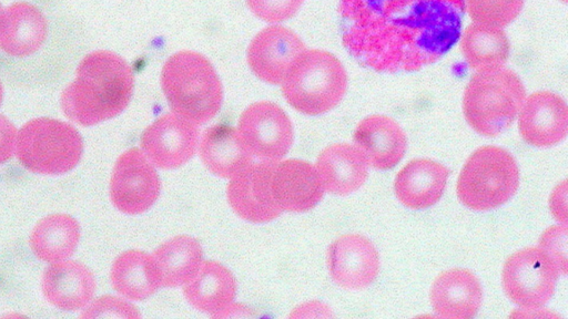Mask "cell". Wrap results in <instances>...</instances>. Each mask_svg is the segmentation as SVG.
<instances>
[{
	"label": "cell",
	"mask_w": 568,
	"mask_h": 319,
	"mask_svg": "<svg viewBox=\"0 0 568 319\" xmlns=\"http://www.w3.org/2000/svg\"><path fill=\"white\" fill-rule=\"evenodd\" d=\"M526 90L517 73L499 66L476 71L463 95V113L478 134L495 137L515 122Z\"/></svg>",
	"instance_id": "4"
},
{
	"label": "cell",
	"mask_w": 568,
	"mask_h": 319,
	"mask_svg": "<svg viewBox=\"0 0 568 319\" xmlns=\"http://www.w3.org/2000/svg\"><path fill=\"white\" fill-rule=\"evenodd\" d=\"M459 39L463 56L476 71L503 66L509 56V40L503 28L473 22Z\"/></svg>",
	"instance_id": "28"
},
{
	"label": "cell",
	"mask_w": 568,
	"mask_h": 319,
	"mask_svg": "<svg viewBox=\"0 0 568 319\" xmlns=\"http://www.w3.org/2000/svg\"><path fill=\"white\" fill-rule=\"evenodd\" d=\"M519 186V168L505 148L485 145L474 151L459 172L456 193L473 210H490L506 204Z\"/></svg>",
	"instance_id": "6"
},
{
	"label": "cell",
	"mask_w": 568,
	"mask_h": 319,
	"mask_svg": "<svg viewBox=\"0 0 568 319\" xmlns=\"http://www.w3.org/2000/svg\"><path fill=\"white\" fill-rule=\"evenodd\" d=\"M303 2L304 0H246L255 17L274 24L294 17Z\"/></svg>",
	"instance_id": "31"
},
{
	"label": "cell",
	"mask_w": 568,
	"mask_h": 319,
	"mask_svg": "<svg viewBox=\"0 0 568 319\" xmlns=\"http://www.w3.org/2000/svg\"><path fill=\"white\" fill-rule=\"evenodd\" d=\"M197 125L168 113L156 119L142 133L141 151L161 169H175L187 163L199 145Z\"/></svg>",
	"instance_id": "11"
},
{
	"label": "cell",
	"mask_w": 568,
	"mask_h": 319,
	"mask_svg": "<svg viewBox=\"0 0 568 319\" xmlns=\"http://www.w3.org/2000/svg\"><path fill=\"white\" fill-rule=\"evenodd\" d=\"M158 172L144 153L135 147L116 160L110 178V198L126 215L146 212L160 195Z\"/></svg>",
	"instance_id": "10"
},
{
	"label": "cell",
	"mask_w": 568,
	"mask_h": 319,
	"mask_svg": "<svg viewBox=\"0 0 568 319\" xmlns=\"http://www.w3.org/2000/svg\"><path fill=\"white\" fill-rule=\"evenodd\" d=\"M18 130L11 121L0 114V165L11 158L16 151Z\"/></svg>",
	"instance_id": "33"
},
{
	"label": "cell",
	"mask_w": 568,
	"mask_h": 319,
	"mask_svg": "<svg viewBox=\"0 0 568 319\" xmlns=\"http://www.w3.org/2000/svg\"><path fill=\"white\" fill-rule=\"evenodd\" d=\"M95 288L92 271L85 265L69 259L50 264L41 279L45 300L63 311L84 309L92 300Z\"/></svg>",
	"instance_id": "19"
},
{
	"label": "cell",
	"mask_w": 568,
	"mask_h": 319,
	"mask_svg": "<svg viewBox=\"0 0 568 319\" xmlns=\"http://www.w3.org/2000/svg\"><path fill=\"white\" fill-rule=\"evenodd\" d=\"M272 187L282 212L292 213H303L314 208L325 192L315 165L296 158L275 163Z\"/></svg>",
	"instance_id": "17"
},
{
	"label": "cell",
	"mask_w": 568,
	"mask_h": 319,
	"mask_svg": "<svg viewBox=\"0 0 568 319\" xmlns=\"http://www.w3.org/2000/svg\"><path fill=\"white\" fill-rule=\"evenodd\" d=\"M540 247L555 263L559 274H567V225H554L542 231L539 237Z\"/></svg>",
	"instance_id": "32"
},
{
	"label": "cell",
	"mask_w": 568,
	"mask_h": 319,
	"mask_svg": "<svg viewBox=\"0 0 568 319\" xmlns=\"http://www.w3.org/2000/svg\"><path fill=\"white\" fill-rule=\"evenodd\" d=\"M558 276L555 263L540 247H526L507 257L501 284L514 303L537 309L552 297Z\"/></svg>",
	"instance_id": "8"
},
{
	"label": "cell",
	"mask_w": 568,
	"mask_h": 319,
	"mask_svg": "<svg viewBox=\"0 0 568 319\" xmlns=\"http://www.w3.org/2000/svg\"><path fill=\"white\" fill-rule=\"evenodd\" d=\"M82 318H140L138 308L125 299L101 296L91 300L80 315Z\"/></svg>",
	"instance_id": "30"
},
{
	"label": "cell",
	"mask_w": 568,
	"mask_h": 319,
	"mask_svg": "<svg viewBox=\"0 0 568 319\" xmlns=\"http://www.w3.org/2000/svg\"><path fill=\"white\" fill-rule=\"evenodd\" d=\"M517 117L521 138L536 147L556 145L568 133L567 103L547 90L526 96Z\"/></svg>",
	"instance_id": "15"
},
{
	"label": "cell",
	"mask_w": 568,
	"mask_h": 319,
	"mask_svg": "<svg viewBox=\"0 0 568 319\" xmlns=\"http://www.w3.org/2000/svg\"><path fill=\"white\" fill-rule=\"evenodd\" d=\"M560 1H562V2H567V0H560Z\"/></svg>",
	"instance_id": "36"
},
{
	"label": "cell",
	"mask_w": 568,
	"mask_h": 319,
	"mask_svg": "<svg viewBox=\"0 0 568 319\" xmlns=\"http://www.w3.org/2000/svg\"><path fill=\"white\" fill-rule=\"evenodd\" d=\"M327 267L336 285L348 290H361L376 279L379 255L367 237L346 234L329 245Z\"/></svg>",
	"instance_id": "14"
},
{
	"label": "cell",
	"mask_w": 568,
	"mask_h": 319,
	"mask_svg": "<svg viewBox=\"0 0 568 319\" xmlns=\"http://www.w3.org/2000/svg\"><path fill=\"white\" fill-rule=\"evenodd\" d=\"M45 34V19L36 7L19 2L1 10L0 48L7 54H32L42 45Z\"/></svg>",
	"instance_id": "23"
},
{
	"label": "cell",
	"mask_w": 568,
	"mask_h": 319,
	"mask_svg": "<svg viewBox=\"0 0 568 319\" xmlns=\"http://www.w3.org/2000/svg\"><path fill=\"white\" fill-rule=\"evenodd\" d=\"M183 294L195 309L217 317L234 300L236 280L222 264L205 260L194 276L183 285Z\"/></svg>",
	"instance_id": "22"
},
{
	"label": "cell",
	"mask_w": 568,
	"mask_h": 319,
	"mask_svg": "<svg viewBox=\"0 0 568 319\" xmlns=\"http://www.w3.org/2000/svg\"><path fill=\"white\" fill-rule=\"evenodd\" d=\"M134 75L129 63L111 51H94L79 64L61 94V109L73 123L92 126L115 117L129 105Z\"/></svg>",
	"instance_id": "2"
},
{
	"label": "cell",
	"mask_w": 568,
	"mask_h": 319,
	"mask_svg": "<svg viewBox=\"0 0 568 319\" xmlns=\"http://www.w3.org/2000/svg\"><path fill=\"white\" fill-rule=\"evenodd\" d=\"M205 167L222 178H232L252 163V155L243 145L236 128L216 124L206 128L199 144Z\"/></svg>",
	"instance_id": "24"
},
{
	"label": "cell",
	"mask_w": 568,
	"mask_h": 319,
	"mask_svg": "<svg viewBox=\"0 0 568 319\" xmlns=\"http://www.w3.org/2000/svg\"><path fill=\"white\" fill-rule=\"evenodd\" d=\"M161 88L173 113L199 125L220 111L223 88L212 63L202 53H173L161 71Z\"/></svg>",
	"instance_id": "3"
},
{
	"label": "cell",
	"mask_w": 568,
	"mask_h": 319,
	"mask_svg": "<svg viewBox=\"0 0 568 319\" xmlns=\"http://www.w3.org/2000/svg\"><path fill=\"white\" fill-rule=\"evenodd\" d=\"M81 237L80 224L64 213L50 214L40 219L29 237L33 255L44 263L69 259L75 251Z\"/></svg>",
	"instance_id": "26"
},
{
	"label": "cell",
	"mask_w": 568,
	"mask_h": 319,
	"mask_svg": "<svg viewBox=\"0 0 568 319\" xmlns=\"http://www.w3.org/2000/svg\"><path fill=\"white\" fill-rule=\"evenodd\" d=\"M306 50L304 42L292 30L272 24L262 29L251 41L246 59L252 72L270 84H281Z\"/></svg>",
	"instance_id": "13"
},
{
	"label": "cell",
	"mask_w": 568,
	"mask_h": 319,
	"mask_svg": "<svg viewBox=\"0 0 568 319\" xmlns=\"http://www.w3.org/2000/svg\"><path fill=\"white\" fill-rule=\"evenodd\" d=\"M236 131L248 153L263 161L281 160L294 137L288 115L271 101L247 106L239 119Z\"/></svg>",
	"instance_id": "9"
},
{
	"label": "cell",
	"mask_w": 568,
	"mask_h": 319,
	"mask_svg": "<svg viewBox=\"0 0 568 319\" xmlns=\"http://www.w3.org/2000/svg\"><path fill=\"white\" fill-rule=\"evenodd\" d=\"M151 258L160 287L175 288L185 285L197 271L203 250L195 238L181 235L161 244Z\"/></svg>",
	"instance_id": "25"
},
{
	"label": "cell",
	"mask_w": 568,
	"mask_h": 319,
	"mask_svg": "<svg viewBox=\"0 0 568 319\" xmlns=\"http://www.w3.org/2000/svg\"><path fill=\"white\" fill-rule=\"evenodd\" d=\"M276 162L251 163L230 178L227 200L241 218L254 224H264L281 215L282 209L275 200L272 187Z\"/></svg>",
	"instance_id": "12"
},
{
	"label": "cell",
	"mask_w": 568,
	"mask_h": 319,
	"mask_svg": "<svg viewBox=\"0 0 568 319\" xmlns=\"http://www.w3.org/2000/svg\"><path fill=\"white\" fill-rule=\"evenodd\" d=\"M281 84L284 99L295 111L321 115L337 106L344 97L347 73L333 53L306 49Z\"/></svg>",
	"instance_id": "5"
},
{
	"label": "cell",
	"mask_w": 568,
	"mask_h": 319,
	"mask_svg": "<svg viewBox=\"0 0 568 319\" xmlns=\"http://www.w3.org/2000/svg\"><path fill=\"white\" fill-rule=\"evenodd\" d=\"M464 3L473 22L504 28L519 16L525 0H464Z\"/></svg>",
	"instance_id": "29"
},
{
	"label": "cell",
	"mask_w": 568,
	"mask_h": 319,
	"mask_svg": "<svg viewBox=\"0 0 568 319\" xmlns=\"http://www.w3.org/2000/svg\"><path fill=\"white\" fill-rule=\"evenodd\" d=\"M353 142L366 165L378 171L396 166L407 148V137L400 125L383 114L364 117L354 130Z\"/></svg>",
	"instance_id": "16"
},
{
	"label": "cell",
	"mask_w": 568,
	"mask_h": 319,
	"mask_svg": "<svg viewBox=\"0 0 568 319\" xmlns=\"http://www.w3.org/2000/svg\"><path fill=\"white\" fill-rule=\"evenodd\" d=\"M368 166L354 145L334 143L317 156L315 168L324 191L347 196L361 188L367 179Z\"/></svg>",
	"instance_id": "21"
},
{
	"label": "cell",
	"mask_w": 568,
	"mask_h": 319,
	"mask_svg": "<svg viewBox=\"0 0 568 319\" xmlns=\"http://www.w3.org/2000/svg\"><path fill=\"white\" fill-rule=\"evenodd\" d=\"M14 153L30 172L61 175L73 169L80 162L83 141L71 124L39 117L18 130Z\"/></svg>",
	"instance_id": "7"
},
{
	"label": "cell",
	"mask_w": 568,
	"mask_h": 319,
	"mask_svg": "<svg viewBox=\"0 0 568 319\" xmlns=\"http://www.w3.org/2000/svg\"><path fill=\"white\" fill-rule=\"evenodd\" d=\"M1 100H2V85H1V82H0V104H1Z\"/></svg>",
	"instance_id": "35"
},
{
	"label": "cell",
	"mask_w": 568,
	"mask_h": 319,
	"mask_svg": "<svg viewBox=\"0 0 568 319\" xmlns=\"http://www.w3.org/2000/svg\"><path fill=\"white\" fill-rule=\"evenodd\" d=\"M0 13H1V9H0Z\"/></svg>",
	"instance_id": "37"
},
{
	"label": "cell",
	"mask_w": 568,
	"mask_h": 319,
	"mask_svg": "<svg viewBox=\"0 0 568 319\" xmlns=\"http://www.w3.org/2000/svg\"><path fill=\"white\" fill-rule=\"evenodd\" d=\"M429 300L434 312L442 318L469 319L477 315L483 289L469 269L455 267L440 272L434 280Z\"/></svg>",
	"instance_id": "18"
},
{
	"label": "cell",
	"mask_w": 568,
	"mask_h": 319,
	"mask_svg": "<svg viewBox=\"0 0 568 319\" xmlns=\"http://www.w3.org/2000/svg\"><path fill=\"white\" fill-rule=\"evenodd\" d=\"M110 280L118 294L134 301H142L161 288L151 254L138 249L126 250L115 258Z\"/></svg>",
	"instance_id": "27"
},
{
	"label": "cell",
	"mask_w": 568,
	"mask_h": 319,
	"mask_svg": "<svg viewBox=\"0 0 568 319\" xmlns=\"http://www.w3.org/2000/svg\"><path fill=\"white\" fill-rule=\"evenodd\" d=\"M342 42L362 65L414 72L442 59L462 34L464 0H339Z\"/></svg>",
	"instance_id": "1"
},
{
	"label": "cell",
	"mask_w": 568,
	"mask_h": 319,
	"mask_svg": "<svg viewBox=\"0 0 568 319\" xmlns=\"http://www.w3.org/2000/svg\"><path fill=\"white\" fill-rule=\"evenodd\" d=\"M551 215L561 224L567 225V184L562 181L551 192L549 197Z\"/></svg>",
	"instance_id": "34"
},
{
	"label": "cell",
	"mask_w": 568,
	"mask_h": 319,
	"mask_svg": "<svg viewBox=\"0 0 568 319\" xmlns=\"http://www.w3.org/2000/svg\"><path fill=\"white\" fill-rule=\"evenodd\" d=\"M449 171L430 158H414L396 174L394 192L397 199L410 209L435 205L445 191Z\"/></svg>",
	"instance_id": "20"
}]
</instances>
